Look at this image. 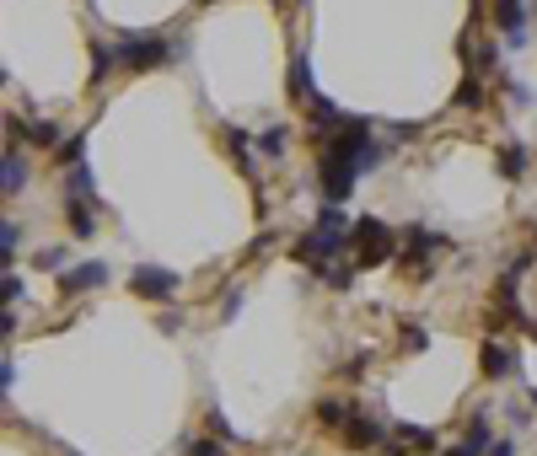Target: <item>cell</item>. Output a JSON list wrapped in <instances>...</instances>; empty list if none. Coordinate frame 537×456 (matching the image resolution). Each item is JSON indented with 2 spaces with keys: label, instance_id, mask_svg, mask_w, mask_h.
Segmentation results:
<instances>
[{
  "label": "cell",
  "instance_id": "obj_1",
  "mask_svg": "<svg viewBox=\"0 0 537 456\" xmlns=\"http://www.w3.org/2000/svg\"><path fill=\"white\" fill-rule=\"evenodd\" d=\"M350 231H355V220H344V204H323V210H317V226L290 247V258L307 263V269H317V263L350 253Z\"/></svg>",
  "mask_w": 537,
  "mask_h": 456
},
{
  "label": "cell",
  "instance_id": "obj_2",
  "mask_svg": "<svg viewBox=\"0 0 537 456\" xmlns=\"http://www.w3.org/2000/svg\"><path fill=\"white\" fill-rule=\"evenodd\" d=\"M398 247H403V237H393V226L377 220V215H360L355 231H350V263L355 269H382V263L398 258Z\"/></svg>",
  "mask_w": 537,
  "mask_h": 456
},
{
  "label": "cell",
  "instance_id": "obj_3",
  "mask_svg": "<svg viewBox=\"0 0 537 456\" xmlns=\"http://www.w3.org/2000/svg\"><path fill=\"white\" fill-rule=\"evenodd\" d=\"M113 48H118V65H124L129 75L161 70V65H167V54H172V48H167V38H156V32H124Z\"/></svg>",
  "mask_w": 537,
  "mask_h": 456
},
{
  "label": "cell",
  "instance_id": "obj_4",
  "mask_svg": "<svg viewBox=\"0 0 537 456\" xmlns=\"http://www.w3.org/2000/svg\"><path fill=\"white\" fill-rule=\"evenodd\" d=\"M446 247H452V242H446L441 231H430V226H409V231H403V247H398L393 263H398L403 274H430V258H441Z\"/></svg>",
  "mask_w": 537,
  "mask_h": 456
},
{
  "label": "cell",
  "instance_id": "obj_5",
  "mask_svg": "<svg viewBox=\"0 0 537 456\" xmlns=\"http://www.w3.org/2000/svg\"><path fill=\"white\" fill-rule=\"evenodd\" d=\"M129 290H134L140 301H172V296H178V274H172V269H156V263H140V269L129 274Z\"/></svg>",
  "mask_w": 537,
  "mask_h": 456
},
{
  "label": "cell",
  "instance_id": "obj_6",
  "mask_svg": "<svg viewBox=\"0 0 537 456\" xmlns=\"http://www.w3.org/2000/svg\"><path fill=\"white\" fill-rule=\"evenodd\" d=\"M97 285H108V263H102V258L70 263V269L59 274V296H65V301H75V296H86V290H97Z\"/></svg>",
  "mask_w": 537,
  "mask_h": 456
},
{
  "label": "cell",
  "instance_id": "obj_7",
  "mask_svg": "<svg viewBox=\"0 0 537 456\" xmlns=\"http://www.w3.org/2000/svg\"><path fill=\"white\" fill-rule=\"evenodd\" d=\"M344 435V446H355V452H371V446H387V425L377 419V414H350V425L339 430Z\"/></svg>",
  "mask_w": 537,
  "mask_h": 456
},
{
  "label": "cell",
  "instance_id": "obj_8",
  "mask_svg": "<svg viewBox=\"0 0 537 456\" xmlns=\"http://www.w3.org/2000/svg\"><path fill=\"white\" fill-rule=\"evenodd\" d=\"M307 124H312V134H317V140H328L333 129H344V124H350V113H344L333 97H323V91H317V97L307 102Z\"/></svg>",
  "mask_w": 537,
  "mask_h": 456
},
{
  "label": "cell",
  "instance_id": "obj_9",
  "mask_svg": "<svg viewBox=\"0 0 537 456\" xmlns=\"http://www.w3.org/2000/svg\"><path fill=\"white\" fill-rule=\"evenodd\" d=\"M387 456H409V452H436V430H425V425H393V435H387Z\"/></svg>",
  "mask_w": 537,
  "mask_h": 456
},
{
  "label": "cell",
  "instance_id": "obj_10",
  "mask_svg": "<svg viewBox=\"0 0 537 456\" xmlns=\"http://www.w3.org/2000/svg\"><path fill=\"white\" fill-rule=\"evenodd\" d=\"M479 371H484L489 382H506V376H516V371H522V360H516V349H506L500 339H489V344L479 349Z\"/></svg>",
  "mask_w": 537,
  "mask_h": 456
},
{
  "label": "cell",
  "instance_id": "obj_11",
  "mask_svg": "<svg viewBox=\"0 0 537 456\" xmlns=\"http://www.w3.org/2000/svg\"><path fill=\"white\" fill-rule=\"evenodd\" d=\"M495 27L506 32L511 48H522L527 43V5L522 0H495Z\"/></svg>",
  "mask_w": 537,
  "mask_h": 456
},
{
  "label": "cell",
  "instance_id": "obj_12",
  "mask_svg": "<svg viewBox=\"0 0 537 456\" xmlns=\"http://www.w3.org/2000/svg\"><path fill=\"white\" fill-rule=\"evenodd\" d=\"M285 91H290V102H312V97H317V86H312V65H307V54H301V48L290 54V75H285Z\"/></svg>",
  "mask_w": 537,
  "mask_h": 456
},
{
  "label": "cell",
  "instance_id": "obj_13",
  "mask_svg": "<svg viewBox=\"0 0 537 456\" xmlns=\"http://www.w3.org/2000/svg\"><path fill=\"white\" fill-rule=\"evenodd\" d=\"M11 134H22L27 145H59V129L43 118H11Z\"/></svg>",
  "mask_w": 537,
  "mask_h": 456
},
{
  "label": "cell",
  "instance_id": "obj_14",
  "mask_svg": "<svg viewBox=\"0 0 537 456\" xmlns=\"http://www.w3.org/2000/svg\"><path fill=\"white\" fill-rule=\"evenodd\" d=\"M495 167H500V177H506V183H522L533 161H527V151H522V145H500V151H495Z\"/></svg>",
  "mask_w": 537,
  "mask_h": 456
},
{
  "label": "cell",
  "instance_id": "obj_15",
  "mask_svg": "<svg viewBox=\"0 0 537 456\" xmlns=\"http://www.w3.org/2000/svg\"><path fill=\"white\" fill-rule=\"evenodd\" d=\"M0 188H5V199H16V194L27 188V156H22L16 145L5 151V172H0Z\"/></svg>",
  "mask_w": 537,
  "mask_h": 456
},
{
  "label": "cell",
  "instance_id": "obj_16",
  "mask_svg": "<svg viewBox=\"0 0 537 456\" xmlns=\"http://www.w3.org/2000/svg\"><path fill=\"white\" fill-rule=\"evenodd\" d=\"M312 274H317V280H323V285H328L333 296H344V290L355 285V263H333V258H328V263H317Z\"/></svg>",
  "mask_w": 537,
  "mask_h": 456
},
{
  "label": "cell",
  "instance_id": "obj_17",
  "mask_svg": "<svg viewBox=\"0 0 537 456\" xmlns=\"http://www.w3.org/2000/svg\"><path fill=\"white\" fill-rule=\"evenodd\" d=\"M463 441H468V446H479V452L489 456V441H495V425H489V409H473V414H468V430H463Z\"/></svg>",
  "mask_w": 537,
  "mask_h": 456
},
{
  "label": "cell",
  "instance_id": "obj_18",
  "mask_svg": "<svg viewBox=\"0 0 537 456\" xmlns=\"http://www.w3.org/2000/svg\"><path fill=\"white\" fill-rule=\"evenodd\" d=\"M65 220L75 237H91L97 231V215H91V199H65Z\"/></svg>",
  "mask_w": 537,
  "mask_h": 456
},
{
  "label": "cell",
  "instance_id": "obj_19",
  "mask_svg": "<svg viewBox=\"0 0 537 456\" xmlns=\"http://www.w3.org/2000/svg\"><path fill=\"white\" fill-rule=\"evenodd\" d=\"M350 414H355V409H350V403H339V398H323V403L312 409V419H317L323 430H344V425H350Z\"/></svg>",
  "mask_w": 537,
  "mask_h": 456
},
{
  "label": "cell",
  "instance_id": "obj_20",
  "mask_svg": "<svg viewBox=\"0 0 537 456\" xmlns=\"http://www.w3.org/2000/svg\"><path fill=\"white\" fill-rule=\"evenodd\" d=\"M113 70H124V65H118V48H102V43H91V91H97V86H102Z\"/></svg>",
  "mask_w": 537,
  "mask_h": 456
},
{
  "label": "cell",
  "instance_id": "obj_21",
  "mask_svg": "<svg viewBox=\"0 0 537 456\" xmlns=\"http://www.w3.org/2000/svg\"><path fill=\"white\" fill-rule=\"evenodd\" d=\"M65 199H91V167L86 161L65 167Z\"/></svg>",
  "mask_w": 537,
  "mask_h": 456
},
{
  "label": "cell",
  "instance_id": "obj_22",
  "mask_svg": "<svg viewBox=\"0 0 537 456\" xmlns=\"http://www.w3.org/2000/svg\"><path fill=\"white\" fill-rule=\"evenodd\" d=\"M32 263H38V269H48V274H65V269H70V242L38 247V253H32Z\"/></svg>",
  "mask_w": 537,
  "mask_h": 456
},
{
  "label": "cell",
  "instance_id": "obj_23",
  "mask_svg": "<svg viewBox=\"0 0 537 456\" xmlns=\"http://www.w3.org/2000/svg\"><path fill=\"white\" fill-rule=\"evenodd\" d=\"M285 145H290V129H285V124H269V129L258 134V151H264L269 161H280V156H285Z\"/></svg>",
  "mask_w": 537,
  "mask_h": 456
},
{
  "label": "cell",
  "instance_id": "obj_24",
  "mask_svg": "<svg viewBox=\"0 0 537 456\" xmlns=\"http://www.w3.org/2000/svg\"><path fill=\"white\" fill-rule=\"evenodd\" d=\"M75 161H86V134H70V140H59L54 145V167L65 172V167H75Z\"/></svg>",
  "mask_w": 537,
  "mask_h": 456
},
{
  "label": "cell",
  "instance_id": "obj_25",
  "mask_svg": "<svg viewBox=\"0 0 537 456\" xmlns=\"http://www.w3.org/2000/svg\"><path fill=\"white\" fill-rule=\"evenodd\" d=\"M226 145H231L237 172H242V177H253V145H247V134H242V129H226Z\"/></svg>",
  "mask_w": 537,
  "mask_h": 456
},
{
  "label": "cell",
  "instance_id": "obj_26",
  "mask_svg": "<svg viewBox=\"0 0 537 456\" xmlns=\"http://www.w3.org/2000/svg\"><path fill=\"white\" fill-rule=\"evenodd\" d=\"M484 102V81H479V70H468V81L452 91V108H479Z\"/></svg>",
  "mask_w": 537,
  "mask_h": 456
},
{
  "label": "cell",
  "instance_id": "obj_27",
  "mask_svg": "<svg viewBox=\"0 0 537 456\" xmlns=\"http://www.w3.org/2000/svg\"><path fill=\"white\" fill-rule=\"evenodd\" d=\"M398 344H403L409 355H425V349H430V328H425V323H403V333H398Z\"/></svg>",
  "mask_w": 537,
  "mask_h": 456
},
{
  "label": "cell",
  "instance_id": "obj_28",
  "mask_svg": "<svg viewBox=\"0 0 537 456\" xmlns=\"http://www.w3.org/2000/svg\"><path fill=\"white\" fill-rule=\"evenodd\" d=\"M183 456H226V441L221 435H194V441H183Z\"/></svg>",
  "mask_w": 537,
  "mask_h": 456
},
{
  "label": "cell",
  "instance_id": "obj_29",
  "mask_svg": "<svg viewBox=\"0 0 537 456\" xmlns=\"http://www.w3.org/2000/svg\"><path fill=\"white\" fill-rule=\"evenodd\" d=\"M16 247H22V226H16V220H5V226H0V258L11 263V258H16Z\"/></svg>",
  "mask_w": 537,
  "mask_h": 456
},
{
  "label": "cell",
  "instance_id": "obj_30",
  "mask_svg": "<svg viewBox=\"0 0 537 456\" xmlns=\"http://www.w3.org/2000/svg\"><path fill=\"white\" fill-rule=\"evenodd\" d=\"M242 301H247V296H242V285H231V290L221 296V323H231V317L242 312Z\"/></svg>",
  "mask_w": 537,
  "mask_h": 456
},
{
  "label": "cell",
  "instance_id": "obj_31",
  "mask_svg": "<svg viewBox=\"0 0 537 456\" xmlns=\"http://www.w3.org/2000/svg\"><path fill=\"white\" fill-rule=\"evenodd\" d=\"M204 419H210V435H221V441H226V446H231V441H237V430H231V425H226V414H221V409H210V414H204Z\"/></svg>",
  "mask_w": 537,
  "mask_h": 456
},
{
  "label": "cell",
  "instance_id": "obj_32",
  "mask_svg": "<svg viewBox=\"0 0 537 456\" xmlns=\"http://www.w3.org/2000/svg\"><path fill=\"white\" fill-rule=\"evenodd\" d=\"M27 296V285H22V274H5V306H16Z\"/></svg>",
  "mask_w": 537,
  "mask_h": 456
},
{
  "label": "cell",
  "instance_id": "obj_33",
  "mask_svg": "<svg viewBox=\"0 0 537 456\" xmlns=\"http://www.w3.org/2000/svg\"><path fill=\"white\" fill-rule=\"evenodd\" d=\"M489 456H516V441H511V435H500V441H489Z\"/></svg>",
  "mask_w": 537,
  "mask_h": 456
},
{
  "label": "cell",
  "instance_id": "obj_34",
  "mask_svg": "<svg viewBox=\"0 0 537 456\" xmlns=\"http://www.w3.org/2000/svg\"><path fill=\"white\" fill-rule=\"evenodd\" d=\"M0 387H5V392L16 387V360H11V355H5V366H0Z\"/></svg>",
  "mask_w": 537,
  "mask_h": 456
},
{
  "label": "cell",
  "instance_id": "obj_35",
  "mask_svg": "<svg viewBox=\"0 0 537 456\" xmlns=\"http://www.w3.org/2000/svg\"><path fill=\"white\" fill-rule=\"evenodd\" d=\"M446 456H484V452H479V446H468V441H452V446H446Z\"/></svg>",
  "mask_w": 537,
  "mask_h": 456
},
{
  "label": "cell",
  "instance_id": "obj_36",
  "mask_svg": "<svg viewBox=\"0 0 537 456\" xmlns=\"http://www.w3.org/2000/svg\"><path fill=\"white\" fill-rule=\"evenodd\" d=\"M516 328H522V333H527V339H537V317H533V312H527V317H522V323H516Z\"/></svg>",
  "mask_w": 537,
  "mask_h": 456
},
{
  "label": "cell",
  "instance_id": "obj_37",
  "mask_svg": "<svg viewBox=\"0 0 537 456\" xmlns=\"http://www.w3.org/2000/svg\"><path fill=\"white\" fill-rule=\"evenodd\" d=\"M533 247H537V226H533Z\"/></svg>",
  "mask_w": 537,
  "mask_h": 456
},
{
  "label": "cell",
  "instance_id": "obj_38",
  "mask_svg": "<svg viewBox=\"0 0 537 456\" xmlns=\"http://www.w3.org/2000/svg\"><path fill=\"white\" fill-rule=\"evenodd\" d=\"M59 456H81V452H59Z\"/></svg>",
  "mask_w": 537,
  "mask_h": 456
},
{
  "label": "cell",
  "instance_id": "obj_39",
  "mask_svg": "<svg viewBox=\"0 0 537 456\" xmlns=\"http://www.w3.org/2000/svg\"><path fill=\"white\" fill-rule=\"evenodd\" d=\"M533 11H537V0H533Z\"/></svg>",
  "mask_w": 537,
  "mask_h": 456
},
{
  "label": "cell",
  "instance_id": "obj_40",
  "mask_svg": "<svg viewBox=\"0 0 537 456\" xmlns=\"http://www.w3.org/2000/svg\"><path fill=\"white\" fill-rule=\"evenodd\" d=\"M204 5H210V0H204Z\"/></svg>",
  "mask_w": 537,
  "mask_h": 456
}]
</instances>
